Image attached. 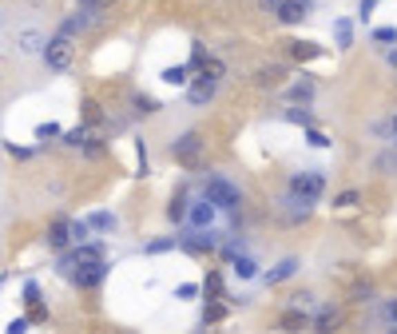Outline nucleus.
Returning <instances> with one entry per match:
<instances>
[{
  "label": "nucleus",
  "mask_w": 397,
  "mask_h": 334,
  "mask_svg": "<svg viewBox=\"0 0 397 334\" xmlns=\"http://www.w3.org/2000/svg\"><path fill=\"white\" fill-rule=\"evenodd\" d=\"M79 151H84V159H99V156H104V151H108V127H92Z\"/></svg>",
  "instance_id": "2eb2a0df"
},
{
  "label": "nucleus",
  "mask_w": 397,
  "mask_h": 334,
  "mask_svg": "<svg viewBox=\"0 0 397 334\" xmlns=\"http://www.w3.org/2000/svg\"><path fill=\"white\" fill-rule=\"evenodd\" d=\"M374 8H378V0H358V20H369V16H374Z\"/></svg>",
  "instance_id": "a18cd8bd"
},
{
  "label": "nucleus",
  "mask_w": 397,
  "mask_h": 334,
  "mask_svg": "<svg viewBox=\"0 0 397 334\" xmlns=\"http://www.w3.org/2000/svg\"><path fill=\"white\" fill-rule=\"evenodd\" d=\"M374 136H378V140H385V143H397L394 124H389V120H378V124H374Z\"/></svg>",
  "instance_id": "4c0bfd02"
},
{
  "label": "nucleus",
  "mask_w": 397,
  "mask_h": 334,
  "mask_svg": "<svg viewBox=\"0 0 397 334\" xmlns=\"http://www.w3.org/2000/svg\"><path fill=\"white\" fill-rule=\"evenodd\" d=\"M79 124H88V127H108L99 100H92V95H84V100H79Z\"/></svg>",
  "instance_id": "4468645a"
},
{
  "label": "nucleus",
  "mask_w": 397,
  "mask_h": 334,
  "mask_svg": "<svg viewBox=\"0 0 397 334\" xmlns=\"http://www.w3.org/2000/svg\"><path fill=\"white\" fill-rule=\"evenodd\" d=\"M199 290H203V286H195V283H183V286H179V290H175V295H179V299H195Z\"/></svg>",
  "instance_id": "09e8293b"
},
{
  "label": "nucleus",
  "mask_w": 397,
  "mask_h": 334,
  "mask_svg": "<svg viewBox=\"0 0 397 334\" xmlns=\"http://www.w3.org/2000/svg\"><path fill=\"white\" fill-rule=\"evenodd\" d=\"M310 16V0H278V8H274V20L286 24V28H294Z\"/></svg>",
  "instance_id": "6e6552de"
},
{
  "label": "nucleus",
  "mask_w": 397,
  "mask_h": 334,
  "mask_svg": "<svg viewBox=\"0 0 397 334\" xmlns=\"http://www.w3.org/2000/svg\"><path fill=\"white\" fill-rule=\"evenodd\" d=\"M254 84H258V88H282L286 84V64H262V68L254 72Z\"/></svg>",
  "instance_id": "ddd939ff"
},
{
  "label": "nucleus",
  "mask_w": 397,
  "mask_h": 334,
  "mask_svg": "<svg viewBox=\"0 0 397 334\" xmlns=\"http://www.w3.org/2000/svg\"><path fill=\"white\" fill-rule=\"evenodd\" d=\"M203 60H206V52H203V40H191V72H199L203 68Z\"/></svg>",
  "instance_id": "e433bc0d"
},
{
  "label": "nucleus",
  "mask_w": 397,
  "mask_h": 334,
  "mask_svg": "<svg viewBox=\"0 0 397 334\" xmlns=\"http://www.w3.org/2000/svg\"><path fill=\"white\" fill-rule=\"evenodd\" d=\"M203 295L206 299H226V283H222V270H206V279H203Z\"/></svg>",
  "instance_id": "4be33fe9"
},
{
  "label": "nucleus",
  "mask_w": 397,
  "mask_h": 334,
  "mask_svg": "<svg viewBox=\"0 0 397 334\" xmlns=\"http://www.w3.org/2000/svg\"><path fill=\"white\" fill-rule=\"evenodd\" d=\"M381 318H385L389 326H397V299H385V302H381Z\"/></svg>",
  "instance_id": "79ce46f5"
},
{
  "label": "nucleus",
  "mask_w": 397,
  "mask_h": 334,
  "mask_svg": "<svg viewBox=\"0 0 397 334\" xmlns=\"http://www.w3.org/2000/svg\"><path fill=\"white\" fill-rule=\"evenodd\" d=\"M40 60H44L48 72H68V68H72V60H76V40H72V36H64V32L48 36Z\"/></svg>",
  "instance_id": "f03ea898"
},
{
  "label": "nucleus",
  "mask_w": 397,
  "mask_h": 334,
  "mask_svg": "<svg viewBox=\"0 0 397 334\" xmlns=\"http://www.w3.org/2000/svg\"><path fill=\"white\" fill-rule=\"evenodd\" d=\"M278 326H282V331H306V326H314V315H310L306 306H298V302H294L290 310H282V315H278Z\"/></svg>",
  "instance_id": "9d476101"
},
{
  "label": "nucleus",
  "mask_w": 397,
  "mask_h": 334,
  "mask_svg": "<svg viewBox=\"0 0 397 334\" xmlns=\"http://www.w3.org/2000/svg\"><path fill=\"white\" fill-rule=\"evenodd\" d=\"M76 4H95V0H76Z\"/></svg>",
  "instance_id": "864d4df0"
},
{
  "label": "nucleus",
  "mask_w": 397,
  "mask_h": 334,
  "mask_svg": "<svg viewBox=\"0 0 397 334\" xmlns=\"http://www.w3.org/2000/svg\"><path fill=\"white\" fill-rule=\"evenodd\" d=\"M32 302H40V286H36V283H24V306H32Z\"/></svg>",
  "instance_id": "49530a36"
},
{
  "label": "nucleus",
  "mask_w": 397,
  "mask_h": 334,
  "mask_svg": "<svg viewBox=\"0 0 397 334\" xmlns=\"http://www.w3.org/2000/svg\"><path fill=\"white\" fill-rule=\"evenodd\" d=\"M326 48L322 44H314V40H290V60H298V64H310V60H318Z\"/></svg>",
  "instance_id": "f3484780"
},
{
  "label": "nucleus",
  "mask_w": 397,
  "mask_h": 334,
  "mask_svg": "<svg viewBox=\"0 0 397 334\" xmlns=\"http://www.w3.org/2000/svg\"><path fill=\"white\" fill-rule=\"evenodd\" d=\"M231 267H235L238 279H254V275H258V263H254L251 254H235V259H231Z\"/></svg>",
  "instance_id": "cd10ccee"
},
{
  "label": "nucleus",
  "mask_w": 397,
  "mask_h": 334,
  "mask_svg": "<svg viewBox=\"0 0 397 334\" xmlns=\"http://www.w3.org/2000/svg\"><path fill=\"white\" fill-rule=\"evenodd\" d=\"M294 302H298V306H310V302H314V295H310V290H298V295H294Z\"/></svg>",
  "instance_id": "8fccbe9b"
},
{
  "label": "nucleus",
  "mask_w": 397,
  "mask_h": 334,
  "mask_svg": "<svg viewBox=\"0 0 397 334\" xmlns=\"http://www.w3.org/2000/svg\"><path fill=\"white\" fill-rule=\"evenodd\" d=\"M215 215H219V207L211 203V199H199V203H191V215H187V227H211L215 223Z\"/></svg>",
  "instance_id": "f8f14e48"
},
{
  "label": "nucleus",
  "mask_w": 397,
  "mask_h": 334,
  "mask_svg": "<svg viewBox=\"0 0 397 334\" xmlns=\"http://www.w3.org/2000/svg\"><path fill=\"white\" fill-rule=\"evenodd\" d=\"M215 92H219V80H211V76H195V84L187 88V104H195V108H206V104L215 100Z\"/></svg>",
  "instance_id": "1a4fd4ad"
},
{
  "label": "nucleus",
  "mask_w": 397,
  "mask_h": 334,
  "mask_svg": "<svg viewBox=\"0 0 397 334\" xmlns=\"http://www.w3.org/2000/svg\"><path fill=\"white\" fill-rule=\"evenodd\" d=\"M32 136H36L40 143H52V140H60L64 131H60V124H56V120H48V124H36V131H32Z\"/></svg>",
  "instance_id": "c756f323"
},
{
  "label": "nucleus",
  "mask_w": 397,
  "mask_h": 334,
  "mask_svg": "<svg viewBox=\"0 0 397 334\" xmlns=\"http://www.w3.org/2000/svg\"><path fill=\"white\" fill-rule=\"evenodd\" d=\"M79 28H84V16H79V12H76V16H68V20L60 24V32H64V36H76Z\"/></svg>",
  "instance_id": "a19ab883"
},
{
  "label": "nucleus",
  "mask_w": 397,
  "mask_h": 334,
  "mask_svg": "<svg viewBox=\"0 0 397 334\" xmlns=\"http://www.w3.org/2000/svg\"><path fill=\"white\" fill-rule=\"evenodd\" d=\"M374 40H378V44H397V28H394V24H385V28H374Z\"/></svg>",
  "instance_id": "58836bf2"
},
{
  "label": "nucleus",
  "mask_w": 397,
  "mask_h": 334,
  "mask_svg": "<svg viewBox=\"0 0 397 334\" xmlns=\"http://www.w3.org/2000/svg\"><path fill=\"white\" fill-rule=\"evenodd\" d=\"M362 203V191H342V195H333V207H338V211H349V207H358Z\"/></svg>",
  "instance_id": "473e14b6"
},
{
  "label": "nucleus",
  "mask_w": 397,
  "mask_h": 334,
  "mask_svg": "<svg viewBox=\"0 0 397 334\" xmlns=\"http://www.w3.org/2000/svg\"><path fill=\"white\" fill-rule=\"evenodd\" d=\"M88 131H92V127H88V124H79V127H72V131H64V136H60V143H64V147H84Z\"/></svg>",
  "instance_id": "7c9ffc66"
},
{
  "label": "nucleus",
  "mask_w": 397,
  "mask_h": 334,
  "mask_svg": "<svg viewBox=\"0 0 397 334\" xmlns=\"http://www.w3.org/2000/svg\"><path fill=\"white\" fill-rule=\"evenodd\" d=\"M389 64H394V68H397V48H389Z\"/></svg>",
  "instance_id": "3c124183"
},
{
  "label": "nucleus",
  "mask_w": 397,
  "mask_h": 334,
  "mask_svg": "<svg viewBox=\"0 0 397 334\" xmlns=\"http://www.w3.org/2000/svg\"><path fill=\"white\" fill-rule=\"evenodd\" d=\"M222 318H226V302H222V299H206L203 302V315H199V326H203V331H206V326H219Z\"/></svg>",
  "instance_id": "6ab92c4d"
},
{
  "label": "nucleus",
  "mask_w": 397,
  "mask_h": 334,
  "mask_svg": "<svg viewBox=\"0 0 397 334\" xmlns=\"http://www.w3.org/2000/svg\"><path fill=\"white\" fill-rule=\"evenodd\" d=\"M28 318L36 322V326H40V322H48V306H44V302H32V306H28Z\"/></svg>",
  "instance_id": "37998d69"
},
{
  "label": "nucleus",
  "mask_w": 397,
  "mask_h": 334,
  "mask_svg": "<svg viewBox=\"0 0 397 334\" xmlns=\"http://www.w3.org/2000/svg\"><path fill=\"white\" fill-rule=\"evenodd\" d=\"M286 191H290V199H298V203L314 207L318 199H322V191H326V175L318 171V167L290 171V179H286Z\"/></svg>",
  "instance_id": "f257e3e1"
},
{
  "label": "nucleus",
  "mask_w": 397,
  "mask_h": 334,
  "mask_svg": "<svg viewBox=\"0 0 397 334\" xmlns=\"http://www.w3.org/2000/svg\"><path fill=\"white\" fill-rule=\"evenodd\" d=\"M203 195L219 207V211H238V207H242V191H238L231 179H222V175H211V179H206Z\"/></svg>",
  "instance_id": "20e7f679"
},
{
  "label": "nucleus",
  "mask_w": 397,
  "mask_h": 334,
  "mask_svg": "<svg viewBox=\"0 0 397 334\" xmlns=\"http://www.w3.org/2000/svg\"><path fill=\"white\" fill-rule=\"evenodd\" d=\"M108 275H111L108 259H88V263H79V267L72 270V286H76V290H99Z\"/></svg>",
  "instance_id": "39448f33"
},
{
  "label": "nucleus",
  "mask_w": 397,
  "mask_h": 334,
  "mask_svg": "<svg viewBox=\"0 0 397 334\" xmlns=\"http://www.w3.org/2000/svg\"><path fill=\"white\" fill-rule=\"evenodd\" d=\"M44 44H48V36L44 32H36V28H24L20 36H16V52H20V56H40Z\"/></svg>",
  "instance_id": "9b49d317"
},
{
  "label": "nucleus",
  "mask_w": 397,
  "mask_h": 334,
  "mask_svg": "<svg viewBox=\"0 0 397 334\" xmlns=\"http://www.w3.org/2000/svg\"><path fill=\"white\" fill-rule=\"evenodd\" d=\"M175 247H179V239H151L143 251H147V254H163V251H175Z\"/></svg>",
  "instance_id": "c9c22d12"
},
{
  "label": "nucleus",
  "mask_w": 397,
  "mask_h": 334,
  "mask_svg": "<svg viewBox=\"0 0 397 334\" xmlns=\"http://www.w3.org/2000/svg\"><path fill=\"white\" fill-rule=\"evenodd\" d=\"M159 108H163V104H159L155 95H147V92H135V95H131V111H135V115H155Z\"/></svg>",
  "instance_id": "b1692460"
},
{
  "label": "nucleus",
  "mask_w": 397,
  "mask_h": 334,
  "mask_svg": "<svg viewBox=\"0 0 397 334\" xmlns=\"http://www.w3.org/2000/svg\"><path fill=\"white\" fill-rule=\"evenodd\" d=\"M179 251H187V254H215V251H219V231H211V227H191L187 235H179Z\"/></svg>",
  "instance_id": "423d86ee"
},
{
  "label": "nucleus",
  "mask_w": 397,
  "mask_h": 334,
  "mask_svg": "<svg viewBox=\"0 0 397 334\" xmlns=\"http://www.w3.org/2000/svg\"><path fill=\"white\" fill-rule=\"evenodd\" d=\"M199 76L222 80V76H226V60H222V56H206V60H203V68H199Z\"/></svg>",
  "instance_id": "c85d7f7f"
},
{
  "label": "nucleus",
  "mask_w": 397,
  "mask_h": 334,
  "mask_svg": "<svg viewBox=\"0 0 397 334\" xmlns=\"http://www.w3.org/2000/svg\"><path fill=\"white\" fill-rule=\"evenodd\" d=\"M187 72H191V64H171V68L159 72V80L171 84V88H183V84H187Z\"/></svg>",
  "instance_id": "393cba45"
},
{
  "label": "nucleus",
  "mask_w": 397,
  "mask_h": 334,
  "mask_svg": "<svg viewBox=\"0 0 397 334\" xmlns=\"http://www.w3.org/2000/svg\"><path fill=\"white\" fill-rule=\"evenodd\" d=\"M306 143H310V147H330V140H326V136H322L314 124L306 127Z\"/></svg>",
  "instance_id": "ea45409f"
},
{
  "label": "nucleus",
  "mask_w": 397,
  "mask_h": 334,
  "mask_svg": "<svg viewBox=\"0 0 397 334\" xmlns=\"http://www.w3.org/2000/svg\"><path fill=\"white\" fill-rule=\"evenodd\" d=\"M286 95L294 100V104H314V95H318V88H314V80L302 72V80H294L290 88H286Z\"/></svg>",
  "instance_id": "dca6fc26"
},
{
  "label": "nucleus",
  "mask_w": 397,
  "mask_h": 334,
  "mask_svg": "<svg viewBox=\"0 0 397 334\" xmlns=\"http://www.w3.org/2000/svg\"><path fill=\"white\" fill-rule=\"evenodd\" d=\"M298 267H302V263L294 259V254H290V259H282L274 270H267V286H278V283H286V279H294V275H298Z\"/></svg>",
  "instance_id": "412c9836"
},
{
  "label": "nucleus",
  "mask_w": 397,
  "mask_h": 334,
  "mask_svg": "<svg viewBox=\"0 0 397 334\" xmlns=\"http://www.w3.org/2000/svg\"><path fill=\"white\" fill-rule=\"evenodd\" d=\"M187 215H191V203H187V191L179 187L171 195V203H167V219L175 223V227H183V223H187Z\"/></svg>",
  "instance_id": "a211bd4d"
},
{
  "label": "nucleus",
  "mask_w": 397,
  "mask_h": 334,
  "mask_svg": "<svg viewBox=\"0 0 397 334\" xmlns=\"http://www.w3.org/2000/svg\"><path fill=\"white\" fill-rule=\"evenodd\" d=\"M8 156L24 163V159H32V147H16V143H8Z\"/></svg>",
  "instance_id": "de8ad7c7"
},
{
  "label": "nucleus",
  "mask_w": 397,
  "mask_h": 334,
  "mask_svg": "<svg viewBox=\"0 0 397 334\" xmlns=\"http://www.w3.org/2000/svg\"><path fill=\"white\" fill-rule=\"evenodd\" d=\"M389 124H394V136H397V111H394V115H389Z\"/></svg>",
  "instance_id": "603ef678"
},
{
  "label": "nucleus",
  "mask_w": 397,
  "mask_h": 334,
  "mask_svg": "<svg viewBox=\"0 0 397 334\" xmlns=\"http://www.w3.org/2000/svg\"><path fill=\"white\" fill-rule=\"evenodd\" d=\"M88 223H92L95 231H115V227H119V219H115L111 211H95V215H88Z\"/></svg>",
  "instance_id": "2f4dec72"
},
{
  "label": "nucleus",
  "mask_w": 397,
  "mask_h": 334,
  "mask_svg": "<svg viewBox=\"0 0 397 334\" xmlns=\"http://www.w3.org/2000/svg\"><path fill=\"white\" fill-rule=\"evenodd\" d=\"M374 171H378V175H397V147H389V151L374 156Z\"/></svg>",
  "instance_id": "a878e982"
},
{
  "label": "nucleus",
  "mask_w": 397,
  "mask_h": 334,
  "mask_svg": "<svg viewBox=\"0 0 397 334\" xmlns=\"http://www.w3.org/2000/svg\"><path fill=\"white\" fill-rule=\"evenodd\" d=\"M333 40H338V48H342V52L354 44V24H349L346 16H342V20H333Z\"/></svg>",
  "instance_id": "bb28decb"
},
{
  "label": "nucleus",
  "mask_w": 397,
  "mask_h": 334,
  "mask_svg": "<svg viewBox=\"0 0 397 334\" xmlns=\"http://www.w3.org/2000/svg\"><path fill=\"white\" fill-rule=\"evenodd\" d=\"M171 159L179 167H187V171H199L203 167V131H183L179 140H171Z\"/></svg>",
  "instance_id": "7ed1b4c3"
},
{
  "label": "nucleus",
  "mask_w": 397,
  "mask_h": 334,
  "mask_svg": "<svg viewBox=\"0 0 397 334\" xmlns=\"http://www.w3.org/2000/svg\"><path fill=\"white\" fill-rule=\"evenodd\" d=\"M151 171V159H147V143L135 140V175H147Z\"/></svg>",
  "instance_id": "f704fd0d"
},
{
  "label": "nucleus",
  "mask_w": 397,
  "mask_h": 334,
  "mask_svg": "<svg viewBox=\"0 0 397 334\" xmlns=\"http://www.w3.org/2000/svg\"><path fill=\"white\" fill-rule=\"evenodd\" d=\"M44 243H48V251H68V247H76V235H72V219H56L52 227H48V235H44Z\"/></svg>",
  "instance_id": "0eeeda50"
},
{
  "label": "nucleus",
  "mask_w": 397,
  "mask_h": 334,
  "mask_svg": "<svg viewBox=\"0 0 397 334\" xmlns=\"http://www.w3.org/2000/svg\"><path fill=\"white\" fill-rule=\"evenodd\" d=\"M28 326H32V318H28V315H20V318H12V322H8L4 331H8V334H24Z\"/></svg>",
  "instance_id": "c03bdc74"
},
{
  "label": "nucleus",
  "mask_w": 397,
  "mask_h": 334,
  "mask_svg": "<svg viewBox=\"0 0 397 334\" xmlns=\"http://www.w3.org/2000/svg\"><path fill=\"white\" fill-rule=\"evenodd\" d=\"M374 299V286L365 283V279H358V283L349 286V302H369Z\"/></svg>",
  "instance_id": "72a5a7b5"
},
{
  "label": "nucleus",
  "mask_w": 397,
  "mask_h": 334,
  "mask_svg": "<svg viewBox=\"0 0 397 334\" xmlns=\"http://www.w3.org/2000/svg\"><path fill=\"white\" fill-rule=\"evenodd\" d=\"M282 120L286 124H298V127H310L314 124V111H310V104H294V108L282 111Z\"/></svg>",
  "instance_id": "5701e85b"
},
{
  "label": "nucleus",
  "mask_w": 397,
  "mask_h": 334,
  "mask_svg": "<svg viewBox=\"0 0 397 334\" xmlns=\"http://www.w3.org/2000/svg\"><path fill=\"white\" fill-rule=\"evenodd\" d=\"M333 326H342V306H333V302L318 306V315H314V331H333Z\"/></svg>",
  "instance_id": "aec40b11"
}]
</instances>
